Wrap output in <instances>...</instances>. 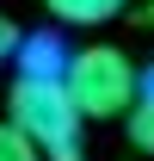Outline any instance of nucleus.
Masks as SVG:
<instances>
[{
  "mask_svg": "<svg viewBox=\"0 0 154 161\" xmlns=\"http://www.w3.org/2000/svg\"><path fill=\"white\" fill-rule=\"evenodd\" d=\"M0 161H43V149L25 136L13 118H6V124H0Z\"/></svg>",
  "mask_w": 154,
  "mask_h": 161,
  "instance_id": "423d86ee",
  "label": "nucleus"
},
{
  "mask_svg": "<svg viewBox=\"0 0 154 161\" xmlns=\"http://www.w3.org/2000/svg\"><path fill=\"white\" fill-rule=\"evenodd\" d=\"M62 80L74 93L80 118H123L142 93V68H136L117 43H86L62 62Z\"/></svg>",
  "mask_w": 154,
  "mask_h": 161,
  "instance_id": "f03ea898",
  "label": "nucleus"
},
{
  "mask_svg": "<svg viewBox=\"0 0 154 161\" xmlns=\"http://www.w3.org/2000/svg\"><path fill=\"white\" fill-rule=\"evenodd\" d=\"M43 6H49L62 25H105V19H117L130 0H43Z\"/></svg>",
  "mask_w": 154,
  "mask_h": 161,
  "instance_id": "7ed1b4c3",
  "label": "nucleus"
},
{
  "mask_svg": "<svg viewBox=\"0 0 154 161\" xmlns=\"http://www.w3.org/2000/svg\"><path fill=\"white\" fill-rule=\"evenodd\" d=\"M62 43L56 37H19V68L25 75H62Z\"/></svg>",
  "mask_w": 154,
  "mask_h": 161,
  "instance_id": "39448f33",
  "label": "nucleus"
},
{
  "mask_svg": "<svg viewBox=\"0 0 154 161\" xmlns=\"http://www.w3.org/2000/svg\"><path fill=\"white\" fill-rule=\"evenodd\" d=\"M19 37H25V31L6 19V13H0V62H13V56H19Z\"/></svg>",
  "mask_w": 154,
  "mask_h": 161,
  "instance_id": "0eeeda50",
  "label": "nucleus"
},
{
  "mask_svg": "<svg viewBox=\"0 0 154 161\" xmlns=\"http://www.w3.org/2000/svg\"><path fill=\"white\" fill-rule=\"evenodd\" d=\"M123 118H130V142L142 155H154V75H142V93H136V105Z\"/></svg>",
  "mask_w": 154,
  "mask_h": 161,
  "instance_id": "20e7f679",
  "label": "nucleus"
},
{
  "mask_svg": "<svg viewBox=\"0 0 154 161\" xmlns=\"http://www.w3.org/2000/svg\"><path fill=\"white\" fill-rule=\"evenodd\" d=\"M6 118L43 149V161H80V124L86 118H80L62 75H25L19 68L13 93H6Z\"/></svg>",
  "mask_w": 154,
  "mask_h": 161,
  "instance_id": "f257e3e1",
  "label": "nucleus"
}]
</instances>
